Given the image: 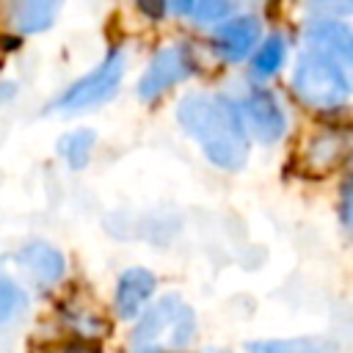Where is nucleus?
Masks as SVG:
<instances>
[{
  "instance_id": "obj_1",
  "label": "nucleus",
  "mask_w": 353,
  "mask_h": 353,
  "mask_svg": "<svg viewBox=\"0 0 353 353\" xmlns=\"http://www.w3.org/2000/svg\"><path fill=\"white\" fill-rule=\"evenodd\" d=\"M179 130L201 149L204 160L221 171H243L251 154V138L237 102L215 91H188L176 102Z\"/></svg>"
},
{
  "instance_id": "obj_2",
  "label": "nucleus",
  "mask_w": 353,
  "mask_h": 353,
  "mask_svg": "<svg viewBox=\"0 0 353 353\" xmlns=\"http://www.w3.org/2000/svg\"><path fill=\"white\" fill-rule=\"evenodd\" d=\"M199 334L196 312L176 295L154 298L135 320L130 331V342L135 353H171L188 350Z\"/></svg>"
},
{
  "instance_id": "obj_3",
  "label": "nucleus",
  "mask_w": 353,
  "mask_h": 353,
  "mask_svg": "<svg viewBox=\"0 0 353 353\" xmlns=\"http://www.w3.org/2000/svg\"><path fill=\"white\" fill-rule=\"evenodd\" d=\"M124 74H127V50L121 44H113L108 47V52L97 66H91L77 80H72L50 102V110L58 116H80V113L97 110L119 94Z\"/></svg>"
},
{
  "instance_id": "obj_4",
  "label": "nucleus",
  "mask_w": 353,
  "mask_h": 353,
  "mask_svg": "<svg viewBox=\"0 0 353 353\" xmlns=\"http://www.w3.org/2000/svg\"><path fill=\"white\" fill-rule=\"evenodd\" d=\"M290 88L301 105L323 113L342 108L353 94L345 74L334 66V61L314 47H303L295 55L290 72Z\"/></svg>"
},
{
  "instance_id": "obj_5",
  "label": "nucleus",
  "mask_w": 353,
  "mask_h": 353,
  "mask_svg": "<svg viewBox=\"0 0 353 353\" xmlns=\"http://www.w3.org/2000/svg\"><path fill=\"white\" fill-rule=\"evenodd\" d=\"M199 72V55L188 41H171L163 44L141 72L135 83V94L143 102H152L163 94H168L174 85L188 83Z\"/></svg>"
},
{
  "instance_id": "obj_6",
  "label": "nucleus",
  "mask_w": 353,
  "mask_h": 353,
  "mask_svg": "<svg viewBox=\"0 0 353 353\" xmlns=\"http://www.w3.org/2000/svg\"><path fill=\"white\" fill-rule=\"evenodd\" d=\"M234 102H237V110L243 116V124L248 130L251 143L273 146L287 135L290 119H287V110H284L276 91L251 83Z\"/></svg>"
},
{
  "instance_id": "obj_7",
  "label": "nucleus",
  "mask_w": 353,
  "mask_h": 353,
  "mask_svg": "<svg viewBox=\"0 0 353 353\" xmlns=\"http://www.w3.org/2000/svg\"><path fill=\"white\" fill-rule=\"evenodd\" d=\"M262 36H265L262 17L248 8V11H237V14L226 17L223 22L212 25L210 36H207V44H210V52L221 63L234 66V63H243L254 55Z\"/></svg>"
},
{
  "instance_id": "obj_8",
  "label": "nucleus",
  "mask_w": 353,
  "mask_h": 353,
  "mask_svg": "<svg viewBox=\"0 0 353 353\" xmlns=\"http://www.w3.org/2000/svg\"><path fill=\"white\" fill-rule=\"evenodd\" d=\"M303 41L331 58L353 91V28L334 17H309L303 25Z\"/></svg>"
},
{
  "instance_id": "obj_9",
  "label": "nucleus",
  "mask_w": 353,
  "mask_h": 353,
  "mask_svg": "<svg viewBox=\"0 0 353 353\" xmlns=\"http://www.w3.org/2000/svg\"><path fill=\"white\" fill-rule=\"evenodd\" d=\"M14 262H17L19 273L28 279V284H33L41 292L55 290L63 281V276H66V256H63V251L58 245H52L50 240H41V237L25 240L14 251Z\"/></svg>"
},
{
  "instance_id": "obj_10",
  "label": "nucleus",
  "mask_w": 353,
  "mask_h": 353,
  "mask_svg": "<svg viewBox=\"0 0 353 353\" xmlns=\"http://www.w3.org/2000/svg\"><path fill=\"white\" fill-rule=\"evenodd\" d=\"M157 292V276L143 268V265H132L124 268L113 284V314L124 323H132L152 301Z\"/></svg>"
},
{
  "instance_id": "obj_11",
  "label": "nucleus",
  "mask_w": 353,
  "mask_h": 353,
  "mask_svg": "<svg viewBox=\"0 0 353 353\" xmlns=\"http://www.w3.org/2000/svg\"><path fill=\"white\" fill-rule=\"evenodd\" d=\"M63 8V0H0V11L6 25L17 36H39L47 33Z\"/></svg>"
},
{
  "instance_id": "obj_12",
  "label": "nucleus",
  "mask_w": 353,
  "mask_h": 353,
  "mask_svg": "<svg viewBox=\"0 0 353 353\" xmlns=\"http://www.w3.org/2000/svg\"><path fill=\"white\" fill-rule=\"evenodd\" d=\"M290 58V41L281 30H270L262 36V41L256 44L254 55L248 58V69H251V80L265 83L273 74H279L287 66Z\"/></svg>"
},
{
  "instance_id": "obj_13",
  "label": "nucleus",
  "mask_w": 353,
  "mask_h": 353,
  "mask_svg": "<svg viewBox=\"0 0 353 353\" xmlns=\"http://www.w3.org/2000/svg\"><path fill=\"white\" fill-rule=\"evenodd\" d=\"M61 160L72 168V171H83L91 157H94V149H97V132L91 127H72L66 130L58 143H55Z\"/></svg>"
},
{
  "instance_id": "obj_14",
  "label": "nucleus",
  "mask_w": 353,
  "mask_h": 353,
  "mask_svg": "<svg viewBox=\"0 0 353 353\" xmlns=\"http://www.w3.org/2000/svg\"><path fill=\"white\" fill-rule=\"evenodd\" d=\"M248 353H342L334 342L320 336H290V339H256L245 345Z\"/></svg>"
},
{
  "instance_id": "obj_15",
  "label": "nucleus",
  "mask_w": 353,
  "mask_h": 353,
  "mask_svg": "<svg viewBox=\"0 0 353 353\" xmlns=\"http://www.w3.org/2000/svg\"><path fill=\"white\" fill-rule=\"evenodd\" d=\"M30 309L28 290L8 273L0 270V328H11L19 323Z\"/></svg>"
},
{
  "instance_id": "obj_16",
  "label": "nucleus",
  "mask_w": 353,
  "mask_h": 353,
  "mask_svg": "<svg viewBox=\"0 0 353 353\" xmlns=\"http://www.w3.org/2000/svg\"><path fill=\"white\" fill-rule=\"evenodd\" d=\"M347 149V135L345 132H336V130H325L320 132L312 143H309V152H306V160L317 168H331Z\"/></svg>"
},
{
  "instance_id": "obj_17",
  "label": "nucleus",
  "mask_w": 353,
  "mask_h": 353,
  "mask_svg": "<svg viewBox=\"0 0 353 353\" xmlns=\"http://www.w3.org/2000/svg\"><path fill=\"white\" fill-rule=\"evenodd\" d=\"M245 6H248V0H196L190 19L201 28H212L237 11H248Z\"/></svg>"
},
{
  "instance_id": "obj_18",
  "label": "nucleus",
  "mask_w": 353,
  "mask_h": 353,
  "mask_svg": "<svg viewBox=\"0 0 353 353\" xmlns=\"http://www.w3.org/2000/svg\"><path fill=\"white\" fill-rule=\"evenodd\" d=\"M312 17H353V0H303Z\"/></svg>"
},
{
  "instance_id": "obj_19",
  "label": "nucleus",
  "mask_w": 353,
  "mask_h": 353,
  "mask_svg": "<svg viewBox=\"0 0 353 353\" xmlns=\"http://www.w3.org/2000/svg\"><path fill=\"white\" fill-rule=\"evenodd\" d=\"M339 221L353 234V176H347L339 188Z\"/></svg>"
},
{
  "instance_id": "obj_20",
  "label": "nucleus",
  "mask_w": 353,
  "mask_h": 353,
  "mask_svg": "<svg viewBox=\"0 0 353 353\" xmlns=\"http://www.w3.org/2000/svg\"><path fill=\"white\" fill-rule=\"evenodd\" d=\"M141 14L152 17V19H165V14H171V0H135Z\"/></svg>"
},
{
  "instance_id": "obj_21",
  "label": "nucleus",
  "mask_w": 353,
  "mask_h": 353,
  "mask_svg": "<svg viewBox=\"0 0 353 353\" xmlns=\"http://www.w3.org/2000/svg\"><path fill=\"white\" fill-rule=\"evenodd\" d=\"M196 0H171V14L176 17H193Z\"/></svg>"
},
{
  "instance_id": "obj_22",
  "label": "nucleus",
  "mask_w": 353,
  "mask_h": 353,
  "mask_svg": "<svg viewBox=\"0 0 353 353\" xmlns=\"http://www.w3.org/2000/svg\"><path fill=\"white\" fill-rule=\"evenodd\" d=\"M11 94H14V85H8V83H0V102H6Z\"/></svg>"
},
{
  "instance_id": "obj_23",
  "label": "nucleus",
  "mask_w": 353,
  "mask_h": 353,
  "mask_svg": "<svg viewBox=\"0 0 353 353\" xmlns=\"http://www.w3.org/2000/svg\"><path fill=\"white\" fill-rule=\"evenodd\" d=\"M199 353H229V350H223V347H204V350H199Z\"/></svg>"
},
{
  "instance_id": "obj_24",
  "label": "nucleus",
  "mask_w": 353,
  "mask_h": 353,
  "mask_svg": "<svg viewBox=\"0 0 353 353\" xmlns=\"http://www.w3.org/2000/svg\"><path fill=\"white\" fill-rule=\"evenodd\" d=\"M63 353H74V350H63Z\"/></svg>"
}]
</instances>
